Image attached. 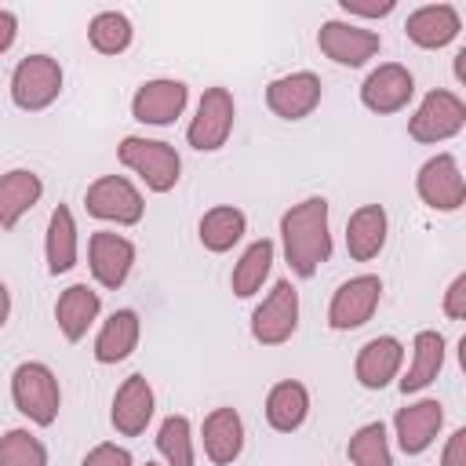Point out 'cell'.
<instances>
[{"label": "cell", "mask_w": 466, "mask_h": 466, "mask_svg": "<svg viewBox=\"0 0 466 466\" xmlns=\"http://www.w3.org/2000/svg\"><path fill=\"white\" fill-rule=\"evenodd\" d=\"M146 466H157V462H146Z\"/></svg>", "instance_id": "cell-41"}, {"label": "cell", "mask_w": 466, "mask_h": 466, "mask_svg": "<svg viewBox=\"0 0 466 466\" xmlns=\"http://www.w3.org/2000/svg\"><path fill=\"white\" fill-rule=\"evenodd\" d=\"M441 430H444V404L433 397L411 400L408 408H400L393 415V433H397V444L404 455H422L437 441Z\"/></svg>", "instance_id": "cell-18"}, {"label": "cell", "mask_w": 466, "mask_h": 466, "mask_svg": "<svg viewBox=\"0 0 466 466\" xmlns=\"http://www.w3.org/2000/svg\"><path fill=\"white\" fill-rule=\"evenodd\" d=\"M459 33H462V18H459V11L451 4H422L404 22V36L422 51L448 47Z\"/></svg>", "instance_id": "cell-19"}, {"label": "cell", "mask_w": 466, "mask_h": 466, "mask_svg": "<svg viewBox=\"0 0 466 466\" xmlns=\"http://www.w3.org/2000/svg\"><path fill=\"white\" fill-rule=\"evenodd\" d=\"M15 36H18V18H15V11H4L0 7V55L11 51Z\"/></svg>", "instance_id": "cell-38"}, {"label": "cell", "mask_w": 466, "mask_h": 466, "mask_svg": "<svg viewBox=\"0 0 466 466\" xmlns=\"http://www.w3.org/2000/svg\"><path fill=\"white\" fill-rule=\"evenodd\" d=\"M317 47L324 58H331L335 66H364L368 58L379 55L382 47V36L375 29H364L357 22H342V18H328L320 29H317Z\"/></svg>", "instance_id": "cell-11"}, {"label": "cell", "mask_w": 466, "mask_h": 466, "mask_svg": "<svg viewBox=\"0 0 466 466\" xmlns=\"http://www.w3.org/2000/svg\"><path fill=\"white\" fill-rule=\"evenodd\" d=\"M44 197V178L33 167H11L0 175V226L15 229L25 211H33Z\"/></svg>", "instance_id": "cell-23"}, {"label": "cell", "mask_w": 466, "mask_h": 466, "mask_svg": "<svg viewBox=\"0 0 466 466\" xmlns=\"http://www.w3.org/2000/svg\"><path fill=\"white\" fill-rule=\"evenodd\" d=\"M455 80H459V84H466V47H459V51H455Z\"/></svg>", "instance_id": "cell-40"}, {"label": "cell", "mask_w": 466, "mask_h": 466, "mask_svg": "<svg viewBox=\"0 0 466 466\" xmlns=\"http://www.w3.org/2000/svg\"><path fill=\"white\" fill-rule=\"evenodd\" d=\"M441 466H466V430H451L441 451Z\"/></svg>", "instance_id": "cell-37"}, {"label": "cell", "mask_w": 466, "mask_h": 466, "mask_svg": "<svg viewBox=\"0 0 466 466\" xmlns=\"http://www.w3.org/2000/svg\"><path fill=\"white\" fill-rule=\"evenodd\" d=\"M309 419V390L299 379H280L266 393V422L277 433H295Z\"/></svg>", "instance_id": "cell-27"}, {"label": "cell", "mask_w": 466, "mask_h": 466, "mask_svg": "<svg viewBox=\"0 0 466 466\" xmlns=\"http://www.w3.org/2000/svg\"><path fill=\"white\" fill-rule=\"evenodd\" d=\"M320 95H324L320 76L309 69H295L266 84V106L280 120H306L320 106Z\"/></svg>", "instance_id": "cell-12"}, {"label": "cell", "mask_w": 466, "mask_h": 466, "mask_svg": "<svg viewBox=\"0 0 466 466\" xmlns=\"http://www.w3.org/2000/svg\"><path fill=\"white\" fill-rule=\"evenodd\" d=\"M204 455L215 466H233L244 451V419L237 408H211L200 426Z\"/></svg>", "instance_id": "cell-20"}, {"label": "cell", "mask_w": 466, "mask_h": 466, "mask_svg": "<svg viewBox=\"0 0 466 466\" xmlns=\"http://www.w3.org/2000/svg\"><path fill=\"white\" fill-rule=\"evenodd\" d=\"M0 466H47V448L36 433L15 426L0 437Z\"/></svg>", "instance_id": "cell-33"}, {"label": "cell", "mask_w": 466, "mask_h": 466, "mask_svg": "<svg viewBox=\"0 0 466 466\" xmlns=\"http://www.w3.org/2000/svg\"><path fill=\"white\" fill-rule=\"evenodd\" d=\"M186 102H189V87L182 80H171V76H157V80H146L135 98H131V116L138 124H153V127H167L175 124L182 113H186Z\"/></svg>", "instance_id": "cell-14"}, {"label": "cell", "mask_w": 466, "mask_h": 466, "mask_svg": "<svg viewBox=\"0 0 466 466\" xmlns=\"http://www.w3.org/2000/svg\"><path fill=\"white\" fill-rule=\"evenodd\" d=\"M273 255H277V244L269 237L251 240L244 248V255L233 262V273H229V288L237 299H251L255 291H262V284L273 269Z\"/></svg>", "instance_id": "cell-29"}, {"label": "cell", "mask_w": 466, "mask_h": 466, "mask_svg": "<svg viewBox=\"0 0 466 466\" xmlns=\"http://www.w3.org/2000/svg\"><path fill=\"white\" fill-rule=\"evenodd\" d=\"M466 127V102L455 91L433 87L426 91V98L419 102V109L408 116V135L422 146H437L455 138Z\"/></svg>", "instance_id": "cell-4"}, {"label": "cell", "mask_w": 466, "mask_h": 466, "mask_svg": "<svg viewBox=\"0 0 466 466\" xmlns=\"http://www.w3.org/2000/svg\"><path fill=\"white\" fill-rule=\"evenodd\" d=\"M98 313H102V299L91 284H69L55 302V320L66 342H80L98 320Z\"/></svg>", "instance_id": "cell-22"}, {"label": "cell", "mask_w": 466, "mask_h": 466, "mask_svg": "<svg viewBox=\"0 0 466 466\" xmlns=\"http://www.w3.org/2000/svg\"><path fill=\"white\" fill-rule=\"evenodd\" d=\"M339 7L357 18H386V15H393L397 0H339Z\"/></svg>", "instance_id": "cell-36"}, {"label": "cell", "mask_w": 466, "mask_h": 466, "mask_svg": "<svg viewBox=\"0 0 466 466\" xmlns=\"http://www.w3.org/2000/svg\"><path fill=\"white\" fill-rule=\"evenodd\" d=\"M346 459H350V466H393L386 426L364 422L360 430H353V437L346 441Z\"/></svg>", "instance_id": "cell-31"}, {"label": "cell", "mask_w": 466, "mask_h": 466, "mask_svg": "<svg viewBox=\"0 0 466 466\" xmlns=\"http://www.w3.org/2000/svg\"><path fill=\"white\" fill-rule=\"evenodd\" d=\"M244 233H248V215H244L240 208H233V204L208 208V211L200 215V222H197L200 244H204L208 251H215V255H222V251H229L233 244H240Z\"/></svg>", "instance_id": "cell-28"}, {"label": "cell", "mask_w": 466, "mask_h": 466, "mask_svg": "<svg viewBox=\"0 0 466 466\" xmlns=\"http://www.w3.org/2000/svg\"><path fill=\"white\" fill-rule=\"evenodd\" d=\"M87 266H91V277H95L102 288L116 291V288H124V280L131 277L135 244H131L127 237L113 233V229H98V233H91V240H87Z\"/></svg>", "instance_id": "cell-15"}, {"label": "cell", "mask_w": 466, "mask_h": 466, "mask_svg": "<svg viewBox=\"0 0 466 466\" xmlns=\"http://www.w3.org/2000/svg\"><path fill=\"white\" fill-rule=\"evenodd\" d=\"M444 368V335L433 331V328H422L411 342V360H408V371L397 379L400 393H419L426 390Z\"/></svg>", "instance_id": "cell-25"}, {"label": "cell", "mask_w": 466, "mask_h": 466, "mask_svg": "<svg viewBox=\"0 0 466 466\" xmlns=\"http://www.w3.org/2000/svg\"><path fill=\"white\" fill-rule=\"evenodd\" d=\"M404 368V342L397 335H375L357 350L353 375L364 390H386L393 379H400Z\"/></svg>", "instance_id": "cell-17"}, {"label": "cell", "mask_w": 466, "mask_h": 466, "mask_svg": "<svg viewBox=\"0 0 466 466\" xmlns=\"http://www.w3.org/2000/svg\"><path fill=\"white\" fill-rule=\"evenodd\" d=\"M80 466H135V459H131L127 448H120V444H113V441H102V444H95V448L80 459Z\"/></svg>", "instance_id": "cell-34"}, {"label": "cell", "mask_w": 466, "mask_h": 466, "mask_svg": "<svg viewBox=\"0 0 466 466\" xmlns=\"http://www.w3.org/2000/svg\"><path fill=\"white\" fill-rule=\"evenodd\" d=\"M62 66L51 55H25L11 73V102L25 113L47 109L62 95Z\"/></svg>", "instance_id": "cell-5"}, {"label": "cell", "mask_w": 466, "mask_h": 466, "mask_svg": "<svg viewBox=\"0 0 466 466\" xmlns=\"http://www.w3.org/2000/svg\"><path fill=\"white\" fill-rule=\"evenodd\" d=\"M153 411H157V397H153V386L146 375H127L116 393H113V408H109V422L120 437H138L146 433V426L153 422Z\"/></svg>", "instance_id": "cell-16"}, {"label": "cell", "mask_w": 466, "mask_h": 466, "mask_svg": "<svg viewBox=\"0 0 466 466\" xmlns=\"http://www.w3.org/2000/svg\"><path fill=\"white\" fill-rule=\"evenodd\" d=\"M11 400L33 426H51L62 408L58 375L44 360H22L11 371Z\"/></svg>", "instance_id": "cell-3"}, {"label": "cell", "mask_w": 466, "mask_h": 466, "mask_svg": "<svg viewBox=\"0 0 466 466\" xmlns=\"http://www.w3.org/2000/svg\"><path fill=\"white\" fill-rule=\"evenodd\" d=\"M157 451L164 455L167 466H193L197 451H193V426L186 415H167L157 430Z\"/></svg>", "instance_id": "cell-32"}, {"label": "cell", "mask_w": 466, "mask_h": 466, "mask_svg": "<svg viewBox=\"0 0 466 466\" xmlns=\"http://www.w3.org/2000/svg\"><path fill=\"white\" fill-rule=\"evenodd\" d=\"M80 255V237H76V218L66 204H58L47 218V233H44V258H47V273H69L76 266Z\"/></svg>", "instance_id": "cell-26"}, {"label": "cell", "mask_w": 466, "mask_h": 466, "mask_svg": "<svg viewBox=\"0 0 466 466\" xmlns=\"http://www.w3.org/2000/svg\"><path fill=\"white\" fill-rule=\"evenodd\" d=\"M84 208H87V215H95L102 222H116V226H138L146 215V200L127 175L95 178L84 193Z\"/></svg>", "instance_id": "cell-6"}, {"label": "cell", "mask_w": 466, "mask_h": 466, "mask_svg": "<svg viewBox=\"0 0 466 466\" xmlns=\"http://www.w3.org/2000/svg\"><path fill=\"white\" fill-rule=\"evenodd\" d=\"M415 193L433 211H459L466 204V175L451 153L430 157L415 175Z\"/></svg>", "instance_id": "cell-10"}, {"label": "cell", "mask_w": 466, "mask_h": 466, "mask_svg": "<svg viewBox=\"0 0 466 466\" xmlns=\"http://www.w3.org/2000/svg\"><path fill=\"white\" fill-rule=\"evenodd\" d=\"M87 40L98 55H124L135 40V29H131V18L124 11H98L91 22H87Z\"/></svg>", "instance_id": "cell-30"}, {"label": "cell", "mask_w": 466, "mask_h": 466, "mask_svg": "<svg viewBox=\"0 0 466 466\" xmlns=\"http://www.w3.org/2000/svg\"><path fill=\"white\" fill-rule=\"evenodd\" d=\"M116 160L138 175L146 182V189L153 193H171L182 178V157L171 142L160 138H146V135H127L116 146Z\"/></svg>", "instance_id": "cell-2"}, {"label": "cell", "mask_w": 466, "mask_h": 466, "mask_svg": "<svg viewBox=\"0 0 466 466\" xmlns=\"http://www.w3.org/2000/svg\"><path fill=\"white\" fill-rule=\"evenodd\" d=\"M390 237V218L382 204H360L346 218V251L353 262H371Z\"/></svg>", "instance_id": "cell-21"}, {"label": "cell", "mask_w": 466, "mask_h": 466, "mask_svg": "<svg viewBox=\"0 0 466 466\" xmlns=\"http://www.w3.org/2000/svg\"><path fill=\"white\" fill-rule=\"evenodd\" d=\"M411 95H415V76H411V69L400 66V62H382V66H375V69L364 76V84H360V102H364V109H371V113H379V116L400 113V109L411 102Z\"/></svg>", "instance_id": "cell-13"}, {"label": "cell", "mask_w": 466, "mask_h": 466, "mask_svg": "<svg viewBox=\"0 0 466 466\" xmlns=\"http://www.w3.org/2000/svg\"><path fill=\"white\" fill-rule=\"evenodd\" d=\"M7 317H11V291H7V284L0 280V331H4Z\"/></svg>", "instance_id": "cell-39"}, {"label": "cell", "mask_w": 466, "mask_h": 466, "mask_svg": "<svg viewBox=\"0 0 466 466\" xmlns=\"http://www.w3.org/2000/svg\"><path fill=\"white\" fill-rule=\"evenodd\" d=\"M379 302H382V280L375 273L350 277L335 288V295L328 302V328L331 331H353L375 317Z\"/></svg>", "instance_id": "cell-9"}, {"label": "cell", "mask_w": 466, "mask_h": 466, "mask_svg": "<svg viewBox=\"0 0 466 466\" xmlns=\"http://www.w3.org/2000/svg\"><path fill=\"white\" fill-rule=\"evenodd\" d=\"M280 248L295 277H313L331 258V222L324 197H306L280 215Z\"/></svg>", "instance_id": "cell-1"}, {"label": "cell", "mask_w": 466, "mask_h": 466, "mask_svg": "<svg viewBox=\"0 0 466 466\" xmlns=\"http://www.w3.org/2000/svg\"><path fill=\"white\" fill-rule=\"evenodd\" d=\"M441 309H444L448 320H466V273H459V277L448 284Z\"/></svg>", "instance_id": "cell-35"}, {"label": "cell", "mask_w": 466, "mask_h": 466, "mask_svg": "<svg viewBox=\"0 0 466 466\" xmlns=\"http://www.w3.org/2000/svg\"><path fill=\"white\" fill-rule=\"evenodd\" d=\"M138 335H142V320L135 309H116L102 320L98 335H95V360L98 364H120L135 353L138 346Z\"/></svg>", "instance_id": "cell-24"}, {"label": "cell", "mask_w": 466, "mask_h": 466, "mask_svg": "<svg viewBox=\"0 0 466 466\" xmlns=\"http://www.w3.org/2000/svg\"><path fill=\"white\" fill-rule=\"evenodd\" d=\"M299 328V291L291 280H277L251 313V339L258 346H284Z\"/></svg>", "instance_id": "cell-8"}, {"label": "cell", "mask_w": 466, "mask_h": 466, "mask_svg": "<svg viewBox=\"0 0 466 466\" xmlns=\"http://www.w3.org/2000/svg\"><path fill=\"white\" fill-rule=\"evenodd\" d=\"M233 120H237V102L226 87H208L197 102V113L186 127V142L200 153H215L229 142L233 135Z\"/></svg>", "instance_id": "cell-7"}]
</instances>
